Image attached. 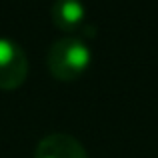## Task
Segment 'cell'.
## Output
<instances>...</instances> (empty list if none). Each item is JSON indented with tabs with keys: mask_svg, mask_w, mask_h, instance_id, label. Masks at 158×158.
<instances>
[{
	"mask_svg": "<svg viewBox=\"0 0 158 158\" xmlns=\"http://www.w3.org/2000/svg\"><path fill=\"white\" fill-rule=\"evenodd\" d=\"M92 62L90 46L80 36H62L50 46L46 54V66L50 74L58 80H74L80 74L86 72V68Z\"/></svg>",
	"mask_w": 158,
	"mask_h": 158,
	"instance_id": "1",
	"label": "cell"
},
{
	"mask_svg": "<svg viewBox=\"0 0 158 158\" xmlns=\"http://www.w3.org/2000/svg\"><path fill=\"white\" fill-rule=\"evenodd\" d=\"M28 76V58L18 42L0 36V88H18Z\"/></svg>",
	"mask_w": 158,
	"mask_h": 158,
	"instance_id": "2",
	"label": "cell"
},
{
	"mask_svg": "<svg viewBox=\"0 0 158 158\" xmlns=\"http://www.w3.org/2000/svg\"><path fill=\"white\" fill-rule=\"evenodd\" d=\"M34 158H88L80 140L64 132H52L38 142Z\"/></svg>",
	"mask_w": 158,
	"mask_h": 158,
	"instance_id": "3",
	"label": "cell"
},
{
	"mask_svg": "<svg viewBox=\"0 0 158 158\" xmlns=\"http://www.w3.org/2000/svg\"><path fill=\"white\" fill-rule=\"evenodd\" d=\"M52 22L64 32H74L84 24L86 6L82 0H54L52 4Z\"/></svg>",
	"mask_w": 158,
	"mask_h": 158,
	"instance_id": "4",
	"label": "cell"
}]
</instances>
